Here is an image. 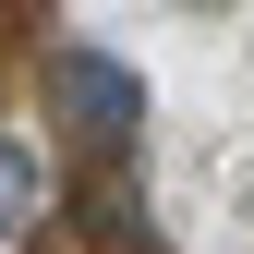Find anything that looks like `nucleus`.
Listing matches in <instances>:
<instances>
[{
  "label": "nucleus",
  "instance_id": "obj_1",
  "mask_svg": "<svg viewBox=\"0 0 254 254\" xmlns=\"http://www.w3.org/2000/svg\"><path fill=\"white\" fill-rule=\"evenodd\" d=\"M49 97H61V121H73L85 145H133V121H145L133 61H109V49H61L49 61Z\"/></svg>",
  "mask_w": 254,
  "mask_h": 254
},
{
  "label": "nucleus",
  "instance_id": "obj_2",
  "mask_svg": "<svg viewBox=\"0 0 254 254\" xmlns=\"http://www.w3.org/2000/svg\"><path fill=\"white\" fill-rule=\"evenodd\" d=\"M24 218H37V157H24V145H0V242H12Z\"/></svg>",
  "mask_w": 254,
  "mask_h": 254
}]
</instances>
